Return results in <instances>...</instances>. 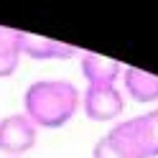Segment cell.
I'll return each instance as SVG.
<instances>
[{"instance_id":"3957f363","label":"cell","mask_w":158,"mask_h":158,"mask_svg":"<svg viewBox=\"0 0 158 158\" xmlns=\"http://www.w3.org/2000/svg\"><path fill=\"white\" fill-rule=\"evenodd\" d=\"M38 140V127L23 112L5 115L0 120V153L5 158H21L33 151Z\"/></svg>"},{"instance_id":"8992f818","label":"cell","mask_w":158,"mask_h":158,"mask_svg":"<svg viewBox=\"0 0 158 158\" xmlns=\"http://www.w3.org/2000/svg\"><path fill=\"white\" fill-rule=\"evenodd\" d=\"M23 56L33 59V61H69V59L79 56V48L72 44L56 41V38L23 33Z\"/></svg>"},{"instance_id":"5b68a950","label":"cell","mask_w":158,"mask_h":158,"mask_svg":"<svg viewBox=\"0 0 158 158\" xmlns=\"http://www.w3.org/2000/svg\"><path fill=\"white\" fill-rule=\"evenodd\" d=\"M79 72L87 87H105L117 84V79L123 77V64L97 51H79Z\"/></svg>"},{"instance_id":"6da1fadb","label":"cell","mask_w":158,"mask_h":158,"mask_svg":"<svg viewBox=\"0 0 158 158\" xmlns=\"http://www.w3.org/2000/svg\"><path fill=\"white\" fill-rule=\"evenodd\" d=\"M82 107V92L69 79H36L23 92V115L38 130H59L74 120Z\"/></svg>"},{"instance_id":"277c9868","label":"cell","mask_w":158,"mask_h":158,"mask_svg":"<svg viewBox=\"0 0 158 158\" xmlns=\"http://www.w3.org/2000/svg\"><path fill=\"white\" fill-rule=\"evenodd\" d=\"M82 110L94 123H115L125 112V94L117 84L87 87L82 94Z\"/></svg>"},{"instance_id":"7a4b0ae2","label":"cell","mask_w":158,"mask_h":158,"mask_svg":"<svg viewBox=\"0 0 158 158\" xmlns=\"http://www.w3.org/2000/svg\"><path fill=\"white\" fill-rule=\"evenodd\" d=\"M92 158H145L135 117L115 123L102 138H97Z\"/></svg>"},{"instance_id":"ba28073f","label":"cell","mask_w":158,"mask_h":158,"mask_svg":"<svg viewBox=\"0 0 158 158\" xmlns=\"http://www.w3.org/2000/svg\"><path fill=\"white\" fill-rule=\"evenodd\" d=\"M23 59V31L0 26V79L13 77Z\"/></svg>"},{"instance_id":"52a82bcc","label":"cell","mask_w":158,"mask_h":158,"mask_svg":"<svg viewBox=\"0 0 158 158\" xmlns=\"http://www.w3.org/2000/svg\"><path fill=\"white\" fill-rule=\"evenodd\" d=\"M123 94L135 102H158V77L138 66L123 69Z\"/></svg>"},{"instance_id":"9c48e42d","label":"cell","mask_w":158,"mask_h":158,"mask_svg":"<svg viewBox=\"0 0 158 158\" xmlns=\"http://www.w3.org/2000/svg\"><path fill=\"white\" fill-rule=\"evenodd\" d=\"M135 123H138V133H140L145 158H158V107L148 110L145 115H138Z\"/></svg>"}]
</instances>
